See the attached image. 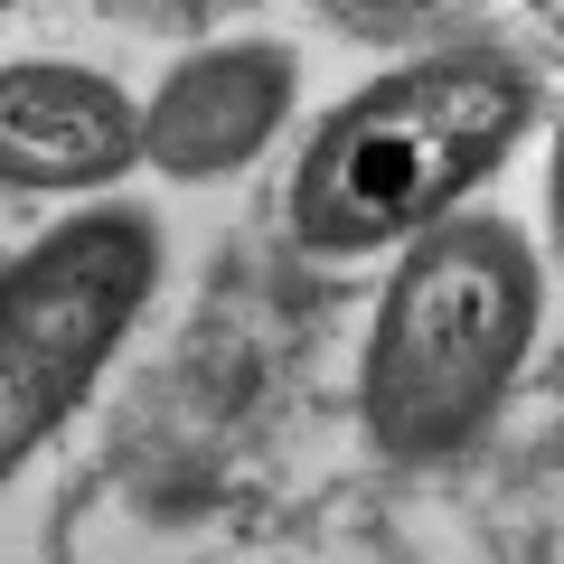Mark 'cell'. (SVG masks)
Wrapping results in <instances>:
<instances>
[{"mask_svg": "<svg viewBox=\"0 0 564 564\" xmlns=\"http://www.w3.org/2000/svg\"><path fill=\"white\" fill-rule=\"evenodd\" d=\"M518 113H527V85L508 66H480V57L414 66V76L358 95L321 132V151L302 170V198H292V226L311 245L404 236V226L452 207V188H470L499 161Z\"/></svg>", "mask_w": 564, "mask_h": 564, "instance_id": "obj_1", "label": "cell"}, {"mask_svg": "<svg viewBox=\"0 0 564 564\" xmlns=\"http://www.w3.org/2000/svg\"><path fill=\"white\" fill-rule=\"evenodd\" d=\"M527 311H536V282H527L518 245L499 226L433 236L395 273L377 358H367V423H377V443L386 452L452 443L499 395V377L518 367Z\"/></svg>", "mask_w": 564, "mask_h": 564, "instance_id": "obj_2", "label": "cell"}, {"mask_svg": "<svg viewBox=\"0 0 564 564\" xmlns=\"http://www.w3.org/2000/svg\"><path fill=\"white\" fill-rule=\"evenodd\" d=\"M151 226L85 217L0 282V470L85 395V377L151 292Z\"/></svg>", "mask_w": 564, "mask_h": 564, "instance_id": "obj_3", "label": "cell"}, {"mask_svg": "<svg viewBox=\"0 0 564 564\" xmlns=\"http://www.w3.org/2000/svg\"><path fill=\"white\" fill-rule=\"evenodd\" d=\"M141 151V122L113 85L76 66H10L0 76V180L10 188H85Z\"/></svg>", "mask_w": 564, "mask_h": 564, "instance_id": "obj_4", "label": "cell"}, {"mask_svg": "<svg viewBox=\"0 0 564 564\" xmlns=\"http://www.w3.org/2000/svg\"><path fill=\"white\" fill-rule=\"evenodd\" d=\"M273 113H282V57L236 47V57L188 66V76L151 104L141 141H151V161H170V170H226V161H245V151L273 132Z\"/></svg>", "mask_w": 564, "mask_h": 564, "instance_id": "obj_5", "label": "cell"}, {"mask_svg": "<svg viewBox=\"0 0 564 564\" xmlns=\"http://www.w3.org/2000/svg\"><path fill=\"white\" fill-rule=\"evenodd\" d=\"M555 207H564V141H555Z\"/></svg>", "mask_w": 564, "mask_h": 564, "instance_id": "obj_6", "label": "cell"}, {"mask_svg": "<svg viewBox=\"0 0 564 564\" xmlns=\"http://www.w3.org/2000/svg\"><path fill=\"white\" fill-rule=\"evenodd\" d=\"M367 10H423V0H367Z\"/></svg>", "mask_w": 564, "mask_h": 564, "instance_id": "obj_7", "label": "cell"}]
</instances>
